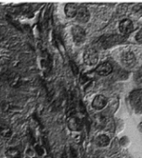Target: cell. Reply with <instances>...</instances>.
Returning <instances> with one entry per match:
<instances>
[{
	"mask_svg": "<svg viewBox=\"0 0 142 158\" xmlns=\"http://www.w3.org/2000/svg\"><path fill=\"white\" fill-rule=\"evenodd\" d=\"M96 124L99 126V127H103L105 126L106 124V118L102 116V115H98L96 117Z\"/></svg>",
	"mask_w": 142,
	"mask_h": 158,
	"instance_id": "cell-15",
	"label": "cell"
},
{
	"mask_svg": "<svg viewBox=\"0 0 142 158\" xmlns=\"http://www.w3.org/2000/svg\"><path fill=\"white\" fill-rule=\"evenodd\" d=\"M71 32H72V36H73V39L75 44H81L86 41L87 32H86L85 29L82 28L81 26H78V25L73 26Z\"/></svg>",
	"mask_w": 142,
	"mask_h": 158,
	"instance_id": "cell-1",
	"label": "cell"
},
{
	"mask_svg": "<svg viewBox=\"0 0 142 158\" xmlns=\"http://www.w3.org/2000/svg\"><path fill=\"white\" fill-rule=\"evenodd\" d=\"M130 100L131 103L134 105L136 107H141L142 108V91H135L131 94L130 95Z\"/></svg>",
	"mask_w": 142,
	"mask_h": 158,
	"instance_id": "cell-10",
	"label": "cell"
},
{
	"mask_svg": "<svg viewBox=\"0 0 142 158\" xmlns=\"http://www.w3.org/2000/svg\"><path fill=\"white\" fill-rule=\"evenodd\" d=\"M60 158H68L67 157V155H66V153H65V152H63V154L61 155V157Z\"/></svg>",
	"mask_w": 142,
	"mask_h": 158,
	"instance_id": "cell-19",
	"label": "cell"
},
{
	"mask_svg": "<svg viewBox=\"0 0 142 158\" xmlns=\"http://www.w3.org/2000/svg\"><path fill=\"white\" fill-rule=\"evenodd\" d=\"M122 62L127 66V67H132L136 63V56L133 52L131 51H126L122 55Z\"/></svg>",
	"mask_w": 142,
	"mask_h": 158,
	"instance_id": "cell-8",
	"label": "cell"
},
{
	"mask_svg": "<svg viewBox=\"0 0 142 158\" xmlns=\"http://www.w3.org/2000/svg\"><path fill=\"white\" fill-rule=\"evenodd\" d=\"M78 10V6L74 3H68L64 6V12L67 18H74Z\"/></svg>",
	"mask_w": 142,
	"mask_h": 158,
	"instance_id": "cell-9",
	"label": "cell"
},
{
	"mask_svg": "<svg viewBox=\"0 0 142 158\" xmlns=\"http://www.w3.org/2000/svg\"><path fill=\"white\" fill-rule=\"evenodd\" d=\"M119 30H120V31H121V33L123 35L130 34L134 31V24H133L132 20L127 19H123L119 23Z\"/></svg>",
	"mask_w": 142,
	"mask_h": 158,
	"instance_id": "cell-6",
	"label": "cell"
},
{
	"mask_svg": "<svg viewBox=\"0 0 142 158\" xmlns=\"http://www.w3.org/2000/svg\"><path fill=\"white\" fill-rule=\"evenodd\" d=\"M13 135V131L12 129L7 126V124L4 123H0V136L3 138H10Z\"/></svg>",
	"mask_w": 142,
	"mask_h": 158,
	"instance_id": "cell-12",
	"label": "cell"
},
{
	"mask_svg": "<svg viewBox=\"0 0 142 158\" xmlns=\"http://www.w3.org/2000/svg\"><path fill=\"white\" fill-rule=\"evenodd\" d=\"M83 59H84V62L88 66L95 65L98 62V59H99V55H98L97 50L95 48H93V47L87 48V50H85Z\"/></svg>",
	"mask_w": 142,
	"mask_h": 158,
	"instance_id": "cell-2",
	"label": "cell"
},
{
	"mask_svg": "<svg viewBox=\"0 0 142 158\" xmlns=\"http://www.w3.org/2000/svg\"><path fill=\"white\" fill-rule=\"evenodd\" d=\"M136 41L140 44H142V28L136 34Z\"/></svg>",
	"mask_w": 142,
	"mask_h": 158,
	"instance_id": "cell-17",
	"label": "cell"
},
{
	"mask_svg": "<svg viewBox=\"0 0 142 158\" xmlns=\"http://www.w3.org/2000/svg\"><path fill=\"white\" fill-rule=\"evenodd\" d=\"M95 71L100 76H108L113 72V66L110 62H102L96 67Z\"/></svg>",
	"mask_w": 142,
	"mask_h": 158,
	"instance_id": "cell-5",
	"label": "cell"
},
{
	"mask_svg": "<svg viewBox=\"0 0 142 158\" xmlns=\"http://www.w3.org/2000/svg\"><path fill=\"white\" fill-rule=\"evenodd\" d=\"M95 143L99 147H107L111 143V139L106 134H100L96 138Z\"/></svg>",
	"mask_w": 142,
	"mask_h": 158,
	"instance_id": "cell-11",
	"label": "cell"
},
{
	"mask_svg": "<svg viewBox=\"0 0 142 158\" xmlns=\"http://www.w3.org/2000/svg\"><path fill=\"white\" fill-rule=\"evenodd\" d=\"M67 126L70 131L78 132V131H81L83 129V122H82L81 118H79L78 117H76L74 115H72V116H69V118H68Z\"/></svg>",
	"mask_w": 142,
	"mask_h": 158,
	"instance_id": "cell-3",
	"label": "cell"
},
{
	"mask_svg": "<svg viewBox=\"0 0 142 158\" xmlns=\"http://www.w3.org/2000/svg\"><path fill=\"white\" fill-rule=\"evenodd\" d=\"M70 156H71V157L72 158H76L77 157V156H78L76 150H75L73 147H72V146H70Z\"/></svg>",
	"mask_w": 142,
	"mask_h": 158,
	"instance_id": "cell-18",
	"label": "cell"
},
{
	"mask_svg": "<svg viewBox=\"0 0 142 158\" xmlns=\"http://www.w3.org/2000/svg\"><path fill=\"white\" fill-rule=\"evenodd\" d=\"M107 104H108V99L102 94H98L94 97L92 101V107L95 110L100 111L104 107H106Z\"/></svg>",
	"mask_w": 142,
	"mask_h": 158,
	"instance_id": "cell-4",
	"label": "cell"
},
{
	"mask_svg": "<svg viewBox=\"0 0 142 158\" xmlns=\"http://www.w3.org/2000/svg\"><path fill=\"white\" fill-rule=\"evenodd\" d=\"M6 156L7 158H20V151L16 148V147H11L7 150L6 152Z\"/></svg>",
	"mask_w": 142,
	"mask_h": 158,
	"instance_id": "cell-13",
	"label": "cell"
},
{
	"mask_svg": "<svg viewBox=\"0 0 142 158\" xmlns=\"http://www.w3.org/2000/svg\"><path fill=\"white\" fill-rule=\"evenodd\" d=\"M70 65H71V69H72V71L74 75H77L79 70H78V67L76 66V64L73 62V61H71L70 62Z\"/></svg>",
	"mask_w": 142,
	"mask_h": 158,
	"instance_id": "cell-16",
	"label": "cell"
},
{
	"mask_svg": "<svg viewBox=\"0 0 142 158\" xmlns=\"http://www.w3.org/2000/svg\"><path fill=\"white\" fill-rule=\"evenodd\" d=\"M75 18H76V19L79 22L87 23L89 20V19H90V12H89V10L86 6L78 7V10H77Z\"/></svg>",
	"mask_w": 142,
	"mask_h": 158,
	"instance_id": "cell-7",
	"label": "cell"
},
{
	"mask_svg": "<svg viewBox=\"0 0 142 158\" xmlns=\"http://www.w3.org/2000/svg\"><path fill=\"white\" fill-rule=\"evenodd\" d=\"M33 150H34L35 154H36L38 156H44L45 154H46L45 147H44L42 144H39V143H35V144L33 145Z\"/></svg>",
	"mask_w": 142,
	"mask_h": 158,
	"instance_id": "cell-14",
	"label": "cell"
}]
</instances>
